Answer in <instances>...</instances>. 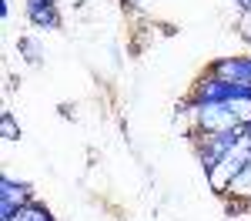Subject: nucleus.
<instances>
[{
	"label": "nucleus",
	"mask_w": 251,
	"mask_h": 221,
	"mask_svg": "<svg viewBox=\"0 0 251 221\" xmlns=\"http://www.w3.org/2000/svg\"><path fill=\"white\" fill-rule=\"evenodd\" d=\"M17 50H20V57L27 60V64H40V57H44V50H40V44L34 37H20Z\"/></svg>",
	"instance_id": "8"
},
{
	"label": "nucleus",
	"mask_w": 251,
	"mask_h": 221,
	"mask_svg": "<svg viewBox=\"0 0 251 221\" xmlns=\"http://www.w3.org/2000/svg\"><path fill=\"white\" fill-rule=\"evenodd\" d=\"M234 30H238V37L245 40L251 47V7H245V10H238V20H234Z\"/></svg>",
	"instance_id": "10"
},
{
	"label": "nucleus",
	"mask_w": 251,
	"mask_h": 221,
	"mask_svg": "<svg viewBox=\"0 0 251 221\" xmlns=\"http://www.w3.org/2000/svg\"><path fill=\"white\" fill-rule=\"evenodd\" d=\"M241 131H228V134H191V147L194 154H198V164L204 168V171H211L218 161L228 154V147L234 144Z\"/></svg>",
	"instance_id": "2"
},
{
	"label": "nucleus",
	"mask_w": 251,
	"mask_h": 221,
	"mask_svg": "<svg viewBox=\"0 0 251 221\" xmlns=\"http://www.w3.org/2000/svg\"><path fill=\"white\" fill-rule=\"evenodd\" d=\"M10 221H57V218L50 215V208H47L44 201L34 198L30 204H24V208H20V211H17V215H14Z\"/></svg>",
	"instance_id": "7"
},
{
	"label": "nucleus",
	"mask_w": 251,
	"mask_h": 221,
	"mask_svg": "<svg viewBox=\"0 0 251 221\" xmlns=\"http://www.w3.org/2000/svg\"><path fill=\"white\" fill-rule=\"evenodd\" d=\"M208 74L218 77V80H228V84H238V87H251V54L211 60L208 64Z\"/></svg>",
	"instance_id": "4"
},
{
	"label": "nucleus",
	"mask_w": 251,
	"mask_h": 221,
	"mask_svg": "<svg viewBox=\"0 0 251 221\" xmlns=\"http://www.w3.org/2000/svg\"><path fill=\"white\" fill-rule=\"evenodd\" d=\"M245 134H248V138H251V124H248V127H245Z\"/></svg>",
	"instance_id": "12"
},
{
	"label": "nucleus",
	"mask_w": 251,
	"mask_h": 221,
	"mask_svg": "<svg viewBox=\"0 0 251 221\" xmlns=\"http://www.w3.org/2000/svg\"><path fill=\"white\" fill-rule=\"evenodd\" d=\"M248 161H251V138L245 134V131H241V134L234 138V144L228 147V154L218 161L211 171H204V178H208V188H211L218 198H225V195H228V184L238 178V171H241Z\"/></svg>",
	"instance_id": "1"
},
{
	"label": "nucleus",
	"mask_w": 251,
	"mask_h": 221,
	"mask_svg": "<svg viewBox=\"0 0 251 221\" xmlns=\"http://www.w3.org/2000/svg\"><path fill=\"white\" fill-rule=\"evenodd\" d=\"M225 208L228 215H251V161L238 171V178L228 184V195H225Z\"/></svg>",
	"instance_id": "5"
},
{
	"label": "nucleus",
	"mask_w": 251,
	"mask_h": 221,
	"mask_svg": "<svg viewBox=\"0 0 251 221\" xmlns=\"http://www.w3.org/2000/svg\"><path fill=\"white\" fill-rule=\"evenodd\" d=\"M121 3H124V10H131V14H144V17L154 10V7H151L154 0H121Z\"/></svg>",
	"instance_id": "11"
},
{
	"label": "nucleus",
	"mask_w": 251,
	"mask_h": 221,
	"mask_svg": "<svg viewBox=\"0 0 251 221\" xmlns=\"http://www.w3.org/2000/svg\"><path fill=\"white\" fill-rule=\"evenodd\" d=\"M24 14L34 30H57L60 27V3L57 0H24Z\"/></svg>",
	"instance_id": "6"
},
{
	"label": "nucleus",
	"mask_w": 251,
	"mask_h": 221,
	"mask_svg": "<svg viewBox=\"0 0 251 221\" xmlns=\"http://www.w3.org/2000/svg\"><path fill=\"white\" fill-rule=\"evenodd\" d=\"M30 201H34V191L27 181H14L10 174L0 178V221H10Z\"/></svg>",
	"instance_id": "3"
},
{
	"label": "nucleus",
	"mask_w": 251,
	"mask_h": 221,
	"mask_svg": "<svg viewBox=\"0 0 251 221\" xmlns=\"http://www.w3.org/2000/svg\"><path fill=\"white\" fill-rule=\"evenodd\" d=\"M0 138H3V141H20V124L14 121L10 111L0 114Z\"/></svg>",
	"instance_id": "9"
}]
</instances>
